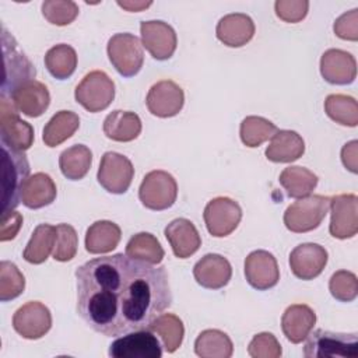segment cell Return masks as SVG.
<instances>
[{
  "label": "cell",
  "mask_w": 358,
  "mask_h": 358,
  "mask_svg": "<svg viewBox=\"0 0 358 358\" xmlns=\"http://www.w3.org/2000/svg\"><path fill=\"white\" fill-rule=\"evenodd\" d=\"M76 287L77 313L106 337L148 329L172 303L165 267L126 253L85 262L76 270Z\"/></svg>",
  "instance_id": "obj_1"
},
{
  "label": "cell",
  "mask_w": 358,
  "mask_h": 358,
  "mask_svg": "<svg viewBox=\"0 0 358 358\" xmlns=\"http://www.w3.org/2000/svg\"><path fill=\"white\" fill-rule=\"evenodd\" d=\"M29 162L24 151L1 144V214L21 203L22 187L29 178Z\"/></svg>",
  "instance_id": "obj_2"
},
{
  "label": "cell",
  "mask_w": 358,
  "mask_h": 358,
  "mask_svg": "<svg viewBox=\"0 0 358 358\" xmlns=\"http://www.w3.org/2000/svg\"><path fill=\"white\" fill-rule=\"evenodd\" d=\"M3 59H4V77L1 83V96H11L13 92L22 84L31 81L36 76L35 66L20 50L14 36L1 28Z\"/></svg>",
  "instance_id": "obj_3"
},
{
  "label": "cell",
  "mask_w": 358,
  "mask_h": 358,
  "mask_svg": "<svg viewBox=\"0 0 358 358\" xmlns=\"http://www.w3.org/2000/svg\"><path fill=\"white\" fill-rule=\"evenodd\" d=\"M303 355L306 358H355L358 355L357 333H334L317 329L305 338Z\"/></svg>",
  "instance_id": "obj_4"
},
{
  "label": "cell",
  "mask_w": 358,
  "mask_h": 358,
  "mask_svg": "<svg viewBox=\"0 0 358 358\" xmlns=\"http://www.w3.org/2000/svg\"><path fill=\"white\" fill-rule=\"evenodd\" d=\"M330 208V197L323 194H309L298 199L287 207L284 224L287 229L295 234H303L316 229Z\"/></svg>",
  "instance_id": "obj_5"
},
{
  "label": "cell",
  "mask_w": 358,
  "mask_h": 358,
  "mask_svg": "<svg viewBox=\"0 0 358 358\" xmlns=\"http://www.w3.org/2000/svg\"><path fill=\"white\" fill-rule=\"evenodd\" d=\"M106 52L112 66L123 77H133L143 67V45L141 41L133 34L122 32L110 36Z\"/></svg>",
  "instance_id": "obj_6"
},
{
  "label": "cell",
  "mask_w": 358,
  "mask_h": 358,
  "mask_svg": "<svg viewBox=\"0 0 358 358\" xmlns=\"http://www.w3.org/2000/svg\"><path fill=\"white\" fill-rule=\"evenodd\" d=\"M74 98L91 113L105 110L115 98V84L105 71H90L76 87Z\"/></svg>",
  "instance_id": "obj_7"
},
{
  "label": "cell",
  "mask_w": 358,
  "mask_h": 358,
  "mask_svg": "<svg viewBox=\"0 0 358 358\" xmlns=\"http://www.w3.org/2000/svg\"><path fill=\"white\" fill-rule=\"evenodd\" d=\"M178 197V183L166 171L148 172L140 185L138 199L141 204L154 211H162L173 206Z\"/></svg>",
  "instance_id": "obj_8"
},
{
  "label": "cell",
  "mask_w": 358,
  "mask_h": 358,
  "mask_svg": "<svg viewBox=\"0 0 358 358\" xmlns=\"http://www.w3.org/2000/svg\"><path fill=\"white\" fill-rule=\"evenodd\" d=\"M11 99L0 96V138L1 144L17 151H25L34 144L32 126L20 119Z\"/></svg>",
  "instance_id": "obj_9"
},
{
  "label": "cell",
  "mask_w": 358,
  "mask_h": 358,
  "mask_svg": "<svg viewBox=\"0 0 358 358\" xmlns=\"http://www.w3.org/2000/svg\"><path fill=\"white\" fill-rule=\"evenodd\" d=\"M134 168L131 161L123 154L108 151L102 155L98 168V183L112 194H123L131 185Z\"/></svg>",
  "instance_id": "obj_10"
},
{
  "label": "cell",
  "mask_w": 358,
  "mask_h": 358,
  "mask_svg": "<svg viewBox=\"0 0 358 358\" xmlns=\"http://www.w3.org/2000/svg\"><path fill=\"white\" fill-rule=\"evenodd\" d=\"M210 235L224 238L232 234L242 220L241 206L229 197H215L207 203L203 213Z\"/></svg>",
  "instance_id": "obj_11"
},
{
  "label": "cell",
  "mask_w": 358,
  "mask_h": 358,
  "mask_svg": "<svg viewBox=\"0 0 358 358\" xmlns=\"http://www.w3.org/2000/svg\"><path fill=\"white\" fill-rule=\"evenodd\" d=\"M108 354L112 358H161L162 347L151 330L143 329L116 338Z\"/></svg>",
  "instance_id": "obj_12"
},
{
  "label": "cell",
  "mask_w": 358,
  "mask_h": 358,
  "mask_svg": "<svg viewBox=\"0 0 358 358\" xmlns=\"http://www.w3.org/2000/svg\"><path fill=\"white\" fill-rule=\"evenodd\" d=\"M13 327L22 338L38 340L52 327L50 310L42 302H27L15 310L13 316Z\"/></svg>",
  "instance_id": "obj_13"
},
{
  "label": "cell",
  "mask_w": 358,
  "mask_h": 358,
  "mask_svg": "<svg viewBox=\"0 0 358 358\" xmlns=\"http://www.w3.org/2000/svg\"><path fill=\"white\" fill-rule=\"evenodd\" d=\"M141 45L155 60H168L173 56L178 45L175 29L164 21L152 20L140 24Z\"/></svg>",
  "instance_id": "obj_14"
},
{
  "label": "cell",
  "mask_w": 358,
  "mask_h": 358,
  "mask_svg": "<svg viewBox=\"0 0 358 358\" xmlns=\"http://www.w3.org/2000/svg\"><path fill=\"white\" fill-rule=\"evenodd\" d=\"M330 235L348 239L358 232V197L357 194H337L330 197Z\"/></svg>",
  "instance_id": "obj_15"
},
{
  "label": "cell",
  "mask_w": 358,
  "mask_h": 358,
  "mask_svg": "<svg viewBox=\"0 0 358 358\" xmlns=\"http://www.w3.org/2000/svg\"><path fill=\"white\" fill-rule=\"evenodd\" d=\"M185 103L183 90L171 80L155 83L147 94L145 105L151 115L157 117L176 116Z\"/></svg>",
  "instance_id": "obj_16"
},
{
  "label": "cell",
  "mask_w": 358,
  "mask_h": 358,
  "mask_svg": "<svg viewBox=\"0 0 358 358\" xmlns=\"http://www.w3.org/2000/svg\"><path fill=\"white\" fill-rule=\"evenodd\" d=\"M245 277L250 287L266 291L277 285L280 268L275 257L267 250H253L245 259Z\"/></svg>",
  "instance_id": "obj_17"
},
{
  "label": "cell",
  "mask_w": 358,
  "mask_h": 358,
  "mask_svg": "<svg viewBox=\"0 0 358 358\" xmlns=\"http://www.w3.org/2000/svg\"><path fill=\"white\" fill-rule=\"evenodd\" d=\"M327 250L319 243H301L289 255V267L301 280L316 278L327 264Z\"/></svg>",
  "instance_id": "obj_18"
},
{
  "label": "cell",
  "mask_w": 358,
  "mask_h": 358,
  "mask_svg": "<svg viewBox=\"0 0 358 358\" xmlns=\"http://www.w3.org/2000/svg\"><path fill=\"white\" fill-rule=\"evenodd\" d=\"M320 74L330 84H351L357 77V62L345 50L329 49L320 57Z\"/></svg>",
  "instance_id": "obj_19"
},
{
  "label": "cell",
  "mask_w": 358,
  "mask_h": 358,
  "mask_svg": "<svg viewBox=\"0 0 358 358\" xmlns=\"http://www.w3.org/2000/svg\"><path fill=\"white\" fill-rule=\"evenodd\" d=\"M193 275L196 282L203 288L220 289L229 282L232 267L224 256L208 253L194 264Z\"/></svg>",
  "instance_id": "obj_20"
},
{
  "label": "cell",
  "mask_w": 358,
  "mask_h": 358,
  "mask_svg": "<svg viewBox=\"0 0 358 358\" xmlns=\"http://www.w3.org/2000/svg\"><path fill=\"white\" fill-rule=\"evenodd\" d=\"M172 252L179 259H187L201 246V236L194 224L186 218L172 220L164 229Z\"/></svg>",
  "instance_id": "obj_21"
},
{
  "label": "cell",
  "mask_w": 358,
  "mask_h": 358,
  "mask_svg": "<svg viewBox=\"0 0 358 358\" xmlns=\"http://www.w3.org/2000/svg\"><path fill=\"white\" fill-rule=\"evenodd\" d=\"M15 109L28 117H38L45 113L50 103L48 87L36 80H31L18 87L10 96Z\"/></svg>",
  "instance_id": "obj_22"
},
{
  "label": "cell",
  "mask_w": 358,
  "mask_h": 358,
  "mask_svg": "<svg viewBox=\"0 0 358 358\" xmlns=\"http://www.w3.org/2000/svg\"><path fill=\"white\" fill-rule=\"evenodd\" d=\"M215 35L224 45L229 48H241L253 38L255 22L243 13L227 14L218 21Z\"/></svg>",
  "instance_id": "obj_23"
},
{
  "label": "cell",
  "mask_w": 358,
  "mask_h": 358,
  "mask_svg": "<svg viewBox=\"0 0 358 358\" xmlns=\"http://www.w3.org/2000/svg\"><path fill=\"white\" fill-rule=\"evenodd\" d=\"M316 323V313L303 303L288 306L281 317V329L288 341L294 344L302 343L313 330Z\"/></svg>",
  "instance_id": "obj_24"
},
{
  "label": "cell",
  "mask_w": 358,
  "mask_h": 358,
  "mask_svg": "<svg viewBox=\"0 0 358 358\" xmlns=\"http://www.w3.org/2000/svg\"><path fill=\"white\" fill-rule=\"evenodd\" d=\"M266 148V158L271 162L287 164L299 159L305 152L303 138L294 130H277Z\"/></svg>",
  "instance_id": "obj_25"
},
{
  "label": "cell",
  "mask_w": 358,
  "mask_h": 358,
  "mask_svg": "<svg viewBox=\"0 0 358 358\" xmlns=\"http://www.w3.org/2000/svg\"><path fill=\"white\" fill-rule=\"evenodd\" d=\"M57 189L53 179L43 172H36L28 178L22 187L21 203L32 210L52 204L56 199Z\"/></svg>",
  "instance_id": "obj_26"
},
{
  "label": "cell",
  "mask_w": 358,
  "mask_h": 358,
  "mask_svg": "<svg viewBox=\"0 0 358 358\" xmlns=\"http://www.w3.org/2000/svg\"><path fill=\"white\" fill-rule=\"evenodd\" d=\"M120 227L112 221L101 220L90 225L85 234V249L92 255L112 252L120 242Z\"/></svg>",
  "instance_id": "obj_27"
},
{
  "label": "cell",
  "mask_w": 358,
  "mask_h": 358,
  "mask_svg": "<svg viewBox=\"0 0 358 358\" xmlns=\"http://www.w3.org/2000/svg\"><path fill=\"white\" fill-rule=\"evenodd\" d=\"M103 133L108 138L119 143L133 141L141 133V120L137 113L113 110L103 120Z\"/></svg>",
  "instance_id": "obj_28"
},
{
  "label": "cell",
  "mask_w": 358,
  "mask_h": 358,
  "mask_svg": "<svg viewBox=\"0 0 358 358\" xmlns=\"http://www.w3.org/2000/svg\"><path fill=\"white\" fill-rule=\"evenodd\" d=\"M80 126V117L71 110H59L45 124L42 140L48 147H57L70 138Z\"/></svg>",
  "instance_id": "obj_29"
},
{
  "label": "cell",
  "mask_w": 358,
  "mask_h": 358,
  "mask_svg": "<svg viewBox=\"0 0 358 358\" xmlns=\"http://www.w3.org/2000/svg\"><path fill=\"white\" fill-rule=\"evenodd\" d=\"M56 236H57L56 227L49 224L38 225L34 229L32 236L24 249L22 257L31 264H41L46 262L48 256L53 252Z\"/></svg>",
  "instance_id": "obj_30"
},
{
  "label": "cell",
  "mask_w": 358,
  "mask_h": 358,
  "mask_svg": "<svg viewBox=\"0 0 358 358\" xmlns=\"http://www.w3.org/2000/svg\"><path fill=\"white\" fill-rule=\"evenodd\" d=\"M194 352L201 358H229L234 354V344L227 333L207 329L197 336Z\"/></svg>",
  "instance_id": "obj_31"
},
{
  "label": "cell",
  "mask_w": 358,
  "mask_h": 358,
  "mask_svg": "<svg viewBox=\"0 0 358 358\" xmlns=\"http://www.w3.org/2000/svg\"><path fill=\"white\" fill-rule=\"evenodd\" d=\"M92 164V152L84 144H76L64 150L59 157V168L70 180L83 179Z\"/></svg>",
  "instance_id": "obj_32"
},
{
  "label": "cell",
  "mask_w": 358,
  "mask_h": 358,
  "mask_svg": "<svg viewBox=\"0 0 358 358\" xmlns=\"http://www.w3.org/2000/svg\"><path fill=\"white\" fill-rule=\"evenodd\" d=\"M280 183L289 197L309 196L317 185V176L303 166H288L280 173Z\"/></svg>",
  "instance_id": "obj_33"
},
{
  "label": "cell",
  "mask_w": 358,
  "mask_h": 358,
  "mask_svg": "<svg viewBox=\"0 0 358 358\" xmlns=\"http://www.w3.org/2000/svg\"><path fill=\"white\" fill-rule=\"evenodd\" d=\"M154 334L159 336L166 352H175L183 341V322L173 313H161L148 327Z\"/></svg>",
  "instance_id": "obj_34"
},
{
  "label": "cell",
  "mask_w": 358,
  "mask_h": 358,
  "mask_svg": "<svg viewBox=\"0 0 358 358\" xmlns=\"http://www.w3.org/2000/svg\"><path fill=\"white\" fill-rule=\"evenodd\" d=\"M45 66L55 78L66 80L76 71L77 53L67 43L55 45L45 55Z\"/></svg>",
  "instance_id": "obj_35"
},
{
  "label": "cell",
  "mask_w": 358,
  "mask_h": 358,
  "mask_svg": "<svg viewBox=\"0 0 358 358\" xmlns=\"http://www.w3.org/2000/svg\"><path fill=\"white\" fill-rule=\"evenodd\" d=\"M126 255L151 264H159L164 259V249L159 241L150 232L133 235L126 245Z\"/></svg>",
  "instance_id": "obj_36"
},
{
  "label": "cell",
  "mask_w": 358,
  "mask_h": 358,
  "mask_svg": "<svg viewBox=\"0 0 358 358\" xmlns=\"http://www.w3.org/2000/svg\"><path fill=\"white\" fill-rule=\"evenodd\" d=\"M326 115L341 126L358 124V103L355 98L344 94H330L324 101Z\"/></svg>",
  "instance_id": "obj_37"
},
{
  "label": "cell",
  "mask_w": 358,
  "mask_h": 358,
  "mask_svg": "<svg viewBox=\"0 0 358 358\" xmlns=\"http://www.w3.org/2000/svg\"><path fill=\"white\" fill-rule=\"evenodd\" d=\"M277 126L262 116H246L239 127V136L246 147L255 148L277 133Z\"/></svg>",
  "instance_id": "obj_38"
},
{
  "label": "cell",
  "mask_w": 358,
  "mask_h": 358,
  "mask_svg": "<svg viewBox=\"0 0 358 358\" xmlns=\"http://www.w3.org/2000/svg\"><path fill=\"white\" fill-rule=\"evenodd\" d=\"M25 278L20 268L7 260L0 263V301L15 299L24 292Z\"/></svg>",
  "instance_id": "obj_39"
},
{
  "label": "cell",
  "mask_w": 358,
  "mask_h": 358,
  "mask_svg": "<svg viewBox=\"0 0 358 358\" xmlns=\"http://www.w3.org/2000/svg\"><path fill=\"white\" fill-rule=\"evenodd\" d=\"M42 15L48 22L64 27L77 18L78 6L71 0H46L42 3Z\"/></svg>",
  "instance_id": "obj_40"
},
{
  "label": "cell",
  "mask_w": 358,
  "mask_h": 358,
  "mask_svg": "<svg viewBox=\"0 0 358 358\" xmlns=\"http://www.w3.org/2000/svg\"><path fill=\"white\" fill-rule=\"evenodd\" d=\"M331 296L340 302H352L358 295L357 275L347 270L336 271L329 281Z\"/></svg>",
  "instance_id": "obj_41"
},
{
  "label": "cell",
  "mask_w": 358,
  "mask_h": 358,
  "mask_svg": "<svg viewBox=\"0 0 358 358\" xmlns=\"http://www.w3.org/2000/svg\"><path fill=\"white\" fill-rule=\"evenodd\" d=\"M57 236L52 256L57 262H70L74 259L78 246V236L76 229L69 224L56 225Z\"/></svg>",
  "instance_id": "obj_42"
},
{
  "label": "cell",
  "mask_w": 358,
  "mask_h": 358,
  "mask_svg": "<svg viewBox=\"0 0 358 358\" xmlns=\"http://www.w3.org/2000/svg\"><path fill=\"white\" fill-rule=\"evenodd\" d=\"M248 354L253 358H280L282 351L275 336L263 331L253 336L248 345Z\"/></svg>",
  "instance_id": "obj_43"
},
{
  "label": "cell",
  "mask_w": 358,
  "mask_h": 358,
  "mask_svg": "<svg viewBox=\"0 0 358 358\" xmlns=\"http://www.w3.org/2000/svg\"><path fill=\"white\" fill-rule=\"evenodd\" d=\"M275 14L280 20L285 22H299L302 21L309 10V1L306 0H277L274 3Z\"/></svg>",
  "instance_id": "obj_44"
},
{
  "label": "cell",
  "mask_w": 358,
  "mask_h": 358,
  "mask_svg": "<svg viewBox=\"0 0 358 358\" xmlns=\"http://www.w3.org/2000/svg\"><path fill=\"white\" fill-rule=\"evenodd\" d=\"M334 34L345 41L358 39V8H352L341 14L333 25Z\"/></svg>",
  "instance_id": "obj_45"
},
{
  "label": "cell",
  "mask_w": 358,
  "mask_h": 358,
  "mask_svg": "<svg viewBox=\"0 0 358 358\" xmlns=\"http://www.w3.org/2000/svg\"><path fill=\"white\" fill-rule=\"evenodd\" d=\"M22 225V215L17 211H8L6 214H1L0 221V241H11L15 238L18 231Z\"/></svg>",
  "instance_id": "obj_46"
},
{
  "label": "cell",
  "mask_w": 358,
  "mask_h": 358,
  "mask_svg": "<svg viewBox=\"0 0 358 358\" xmlns=\"http://www.w3.org/2000/svg\"><path fill=\"white\" fill-rule=\"evenodd\" d=\"M357 157H358V141L357 140L347 143L341 148V161H343L344 166L352 173L358 172V158Z\"/></svg>",
  "instance_id": "obj_47"
},
{
  "label": "cell",
  "mask_w": 358,
  "mask_h": 358,
  "mask_svg": "<svg viewBox=\"0 0 358 358\" xmlns=\"http://www.w3.org/2000/svg\"><path fill=\"white\" fill-rule=\"evenodd\" d=\"M152 3L151 1H133V0H127V1H117V6H120L122 8L127 10V11H141L147 7H150Z\"/></svg>",
  "instance_id": "obj_48"
}]
</instances>
